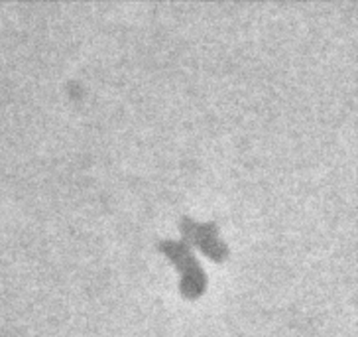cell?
Returning <instances> with one entry per match:
<instances>
[{
  "label": "cell",
  "mask_w": 358,
  "mask_h": 337,
  "mask_svg": "<svg viewBox=\"0 0 358 337\" xmlns=\"http://www.w3.org/2000/svg\"><path fill=\"white\" fill-rule=\"evenodd\" d=\"M159 249L178 264L179 273H181L179 286H181L183 296L195 298V296H199L207 288V274L203 270L199 261L195 259V254L191 253L187 242L164 239V241H159Z\"/></svg>",
  "instance_id": "6da1fadb"
},
{
  "label": "cell",
  "mask_w": 358,
  "mask_h": 337,
  "mask_svg": "<svg viewBox=\"0 0 358 337\" xmlns=\"http://www.w3.org/2000/svg\"><path fill=\"white\" fill-rule=\"evenodd\" d=\"M179 229L183 233L185 241L193 242L195 247H199L203 253L209 254L215 261H221V259H224V256L229 254L227 242L219 237L217 223H199L193 221L191 217H181Z\"/></svg>",
  "instance_id": "7a4b0ae2"
}]
</instances>
